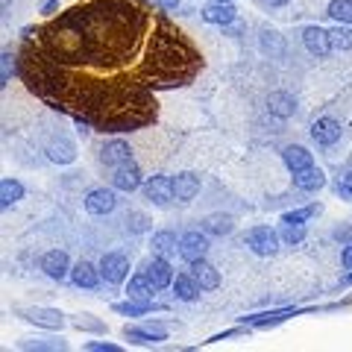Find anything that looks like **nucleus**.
Instances as JSON below:
<instances>
[{
    "mask_svg": "<svg viewBox=\"0 0 352 352\" xmlns=\"http://www.w3.org/2000/svg\"><path fill=\"white\" fill-rule=\"evenodd\" d=\"M100 162L109 164L112 170L120 168V164H129V162H132V147L126 144V141H120V138L109 141V144L100 150Z\"/></svg>",
    "mask_w": 352,
    "mask_h": 352,
    "instance_id": "nucleus-7",
    "label": "nucleus"
},
{
    "mask_svg": "<svg viewBox=\"0 0 352 352\" xmlns=\"http://www.w3.org/2000/svg\"><path fill=\"white\" fill-rule=\"evenodd\" d=\"M132 220H135V223H132V229H135V232H141V229H144V223H147V217L144 214H129Z\"/></svg>",
    "mask_w": 352,
    "mask_h": 352,
    "instance_id": "nucleus-37",
    "label": "nucleus"
},
{
    "mask_svg": "<svg viewBox=\"0 0 352 352\" xmlns=\"http://www.w3.org/2000/svg\"><path fill=\"white\" fill-rule=\"evenodd\" d=\"M191 276H194V282L200 285L203 291H214V288H220V273H217L206 258L191 261Z\"/></svg>",
    "mask_w": 352,
    "mask_h": 352,
    "instance_id": "nucleus-12",
    "label": "nucleus"
},
{
    "mask_svg": "<svg viewBox=\"0 0 352 352\" xmlns=\"http://www.w3.org/2000/svg\"><path fill=\"white\" fill-rule=\"evenodd\" d=\"M153 291H156V288L150 285L147 273H135V276L129 279V285H126V296H129V300H138V302H150Z\"/></svg>",
    "mask_w": 352,
    "mask_h": 352,
    "instance_id": "nucleus-20",
    "label": "nucleus"
},
{
    "mask_svg": "<svg viewBox=\"0 0 352 352\" xmlns=\"http://www.w3.org/2000/svg\"><path fill=\"white\" fill-rule=\"evenodd\" d=\"M147 279H150V285L156 291H162V288H168V285H173V270H170V261L164 258V256H159V258H153L150 264H147Z\"/></svg>",
    "mask_w": 352,
    "mask_h": 352,
    "instance_id": "nucleus-11",
    "label": "nucleus"
},
{
    "mask_svg": "<svg viewBox=\"0 0 352 352\" xmlns=\"http://www.w3.org/2000/svg\"><path fill=\"white\" fill-rule=\"evenodd\" d=\"M264 3H267V6H285L288 0H264Z\"/></svg>",
    "mask_w": 352,
    "mask_h": 352,
    "instance_id": "nucleus-39",
    "label": "nucleus"
},
{
    "mask_svg": "<svg viewBox=\"0 0 352 352\" xmlns=\"http://www.w3.org/2000/svg\"><path fill=\"white\" fill-rule=\"evenodd\" d=\"M235 15H238V9L232 3H223V0H217V3L203 9V21H206V24H217V27H229L235 21Z\"/></svg>",
    "mask_w": 352,
    "mask_h": 352,
    "instance_id": "nucleus-13",
    "label": "nucleus"
},
{
    "mask_svg": "<svg viewBox=\"0 0 352 352\" xmlns=\"http://www.w3.org/2000/svg\"><path fill=\"white\" fill-rule=\"evenodd\" d=\"M85 349H91V352H118L115 344H85Z\"/></svg>",
    "mask_w": 352,
    "mask_h": 352,
    "instance_id": "nucleus-35",
    "label": "nucleus"
},
{
    "mask_svg": "<svg viewBox=\"0 0 352 352\" xmlns=\"http://www.w3.org/2000/svg\"><path fill=\"white\" fill-rule=\"evenodd\" d=\"M311 214H317V206H308V208H296V212L282 214V223H305Z\"/></svg>",
    "mask_w": 352,
    "mask_h": 352,
    "instance_id": "nucleus-31",
    "label": "nucleus"
},
{
    "mask_svg": "<svg viewBox=\"0 0 352 352\" xmlns=\"http://www.w3.org/2000/svg\"><path fill=\"white\" fill-rule=\"evenodd\" d=\"M24 314H27V320L41 323V326H47V329H59L62 326V314L53 311V308H32V311H24Z\"/></svg>",
    "mask_w": 352,
    "mask_h": 352,
    "instance_id": "nucleus-25",
    "label": "nucleus"
},
{
    "mask_svg": "<svg viewBox=\"0 0 352 352\" xmlns=\"http://www.w3.org/2000/svg\"><path fill=\"white\" fill-rule=\"evenodd\" d=\"M200 285L194 282L191 273H179V276L173 279V294H176V300H182V302H194L197 296H200Z\"/></svg>",
    "mask_w": 352,
    "mask_h": 352,
    "instance_id": "nucleus-18",
    "label": "nucleus"
},
{
    "mask_svg": "<svg viewBox=\"0 0 352 352\" xmlns=\"http://www.w3.org/2000/svg\"><path fill=\"white\" fill-rule=\"evenodd\" d=\"M41 270L47 273L50 279L62 282V279L71 273V258H68V252H65V250H50L47 256L41 258Z\"/></svg>",
    "mask_w": 352,
    "mask_h": 352,
    "instance_id": "nucleus-6",
    "label": "nucleus"
},
{
    "mask_svg": "<svg viewBox=\"0 0 352 352\" xmlns=\"http://www.w3.org/2000/svg\"><path fill=\"white\" fill-rule=\"evenodd\" d=\"M294 185L300 191H317V188H323V185H326V176H323L320 168H314V164H311V168L294 173Z\"/></svg>",
    "mask_w": 352,
    "mask_h": 352,
    "instance_id": "nucleus-17",
    "label": "nucleus"
},
{
    "mask_svg": "<svg viewBox=\"0 0 352 352\" xmlns=\"http://www.w3.org/2000/svg\"><path fill=\"white\" fill-rule=\"evenodd\" d=\"M153 250H156L159 256H170V252L179 250V241H176L173 232H156L153 235Z\"/></svg>",
    "mask_w": 352,
    "mask_h": 352,
    "instance_id": "nucleus-26",
    "label": "nucleus"
},
{
    "mask_svg": "<svg viewBox=\"0 0 352 352\" xmlns=\"http://www.w3.org/2000/svg\"><path fill=\"white\" fill-rule=\"evenodd\" d=\"M282 159H285V164H288V170H291V173L305 170V168H311V164H314L311 153H308L305 147H300V144L285 147V150H282Z\"/></svg>",
    "mask_w": 352,
    "mask_h": 352,
    "instance_id": "nucleus-16",
    "label": "nucleus"
},
{
    "mask_svg": "<svg viewBox=\"0 0 352 352\" xmlns=\"http://www.w3.org/2000/svg\"><path fill=\"white\" fill-rule=\"evenodd\" d=\"M288 247H296V244H302V238H305V223H285L282 226V235H279Z\"/></svg>",
    "mask_w": 352,
    "mask_h": 352,
    "instance_id": "nucleus-29",
    "label": "nucleus"
},
{
    "mask_svg": "<svg viewBox=\"0 0 352 352\" xmlns=\"http://www.w3.org/2000/svg\"><path fill=\"white\" fill-rule=\"evenodd\" d=\"M329 15L340 24H352V0H332L329 3Z\"/></svg>",
    "mask_w": 352,
    "mask_h": 352,
    "instance_id": "nucleus-28",
    "label": "nucleus"
},
{
    "mask_svg": "<svg viewBox=\"0 0 352 352\" xmlns=\"http://www.w3.org/2000/svg\"><path fill=\"white\" fill-rule=\"evenodd\" d=\"M311 138L320 147H332L335 141L340 138V124H338L335 118H317L314 124H311Z\"/></svg>",
    "mask_w": 352,
    "mask_h": 352,
    "instance_id": "nucleus-8",
    "label": "nucleus"
},
{
    "mask_svg": "<svg viewBox=\"0 0 352 352\" xmlns=\"http://www.w3.org/2000/svg\"><path fill=\"white\" fill-rule=\"evenodd\" d=\"M153 308H159V305H153V302H138V300H129V302H118V305H115V311H118V314H129V317H141V314L153 311Z\"/></svg>",
    "mask_w": 352,
    "mask_h": 352,
    "instance_id": "nucleus-27",
    "label": "nucleus"
},
{
    "mask_svg": "<svg viewBox=\"0 0 352 352\" xmlns=\"http://www.w3.org/2000/svg\"><path fill=\"white\" fill-rule=\"evenodd\" d=\"M302 44H305V50L311 53V56H317V59H323V56L332 53L329 30H323V27H305L302 30Z\"/></svg>",
    "mask_w": 352,
    "mask_h": 352,
    "instance_id": "nucleus-4",
    "label": "nucleus"
},
{
    "mask_svg": "<svg viewBox=\"0 0 352 352\" xmlns=\"http://www.w3.org/2000/svg\"><path fill=\"white\" fill-rule=\"evenodd\" d=\"M338 194H340V197H352V170L344 176V182L338 185Z\"/></svg>",
    "mask_w": 352,
    "mask_h": 352,
    "instance_id": "nucleus-34",
    "label": "nucleus"
},
{
    "mask_svg": "<svg viewBox=\"0 0 352 352\" xmlns=\"http://www.w3.org/2000/svg\"><path fill=\"white\" fill-rule=\"evenodd\" d=\"M124 335L132 340V344H144V346L164 340V332H162V329H138V326H126V329H124Z\"/></svg>",
    "mask_w": 352,
    "mask_h": 352,
    "instance_id": "nucleus-22",
    "label": "nucleus"
},
{
    "mask_svg": "<svg viewBox=\"0 0 352 352\" xmlns=\"http://www.w3.org/2000/svg\"><path fill=\"white\" fill-rule=\"evenodd\" d=\"M59 9V0H44V6H41V12L44 15H53Z\"/></svg>",
    "mask_w": 352,
    "mask_h": 352,
    "instance_id": "nucleus-36",
    "label": "nucleus"
},
{
    "mask_svg": "<svg viewBox=\"0 0 352 352\" xmlns=\"http://www.w3.org/2000/svg\"><path fill=\"white\" fill-rule=\"evenodd\" d=\"M223 3H232V0H223Z\"/></svg>",
    "mask_w": 352,
    "mask_h": 352,
    "instance_id": "nucleus-41",
    "label": "nucleus"
},
{
    "mask_svg": "<svg viewBox=\"0 0 352 352\" xmlns=\"http://www.w3.org/2000/svg\"><path fill=\"white\" fill-rule=\"evenodd\" d=\"M21 197H24V185H21L18 179H3V182H0V206H3V208L15 206Z\"/></svg>",
    "mask_w": 352,
    "mask_h": 352,
    "instance_id": "nucleus-24",
    "label": "nucleus"
},
{
    "mask_svg": "<svg viewBox=\"0 0 352 352\" xmlns=\"http://www.w3.org/2000/svg\"><path fill=\"white\" fill-rule=\"evenodd\" d=\"M329 41H332V50H349L352 47V30H346V27L329 30Z\"/></svg>",
    "mask_w": 352,
    "mask_h": 352,
    "instance_id": "nucleus-30",
    "label": "nucleus"
},
{
    "mask_svg": "<svg viewBox=\"0 0 352 352\" xmlns=\"http://www.w3.org/2000/svg\"><path fill=\"white\" fill-rule=\"evenodd\" d=\"M112 185L118 191H135V188H141V170L132 162L120 164V168H115V173H112Z\"/></svg>",
    "mask_w": 352,
    "mask_h": 352,
    "instance_id": "nucleus-15",
    "label": "nucleus"
},
{
    "mask_svg": "<svg viewBox=\"0 0 352 352\" xmlns=\"http://www.w3.org/2000/svg\"><path fill=\"white\" fill-rule=\"evenodd\" d=\"M71 279L76 288H88V291H94L97 285H100V267H94V264H88V261H80L76 267H71Z\"/></svg>",
    "mask_w": 352,
    "mask_h": 352,
    "instance_id": "nucleus-14",
    "label": "nucleus"
},
{
    "mask_svg": "<svg viewBox=\"0 0 352 352\" xmlns=\"http://www.w3.org/2000/svg\"><path fill=\"white\" fill-rule=\"evenodd\" d=\"M340 258H344V264H346V267H352V244L344 250V256H340Z\"/></svg>",
    "mask_w": 352,
    "mask_h": 352,
    "instance_id": "nucleus-38",
    "label": "nucleus"
},
{
    "mask_svg": "<svg viewBox=\"0 0 352 352\" xmlns=\"http://www.w3.org/2000/svg\"><path fill=\"white\" fill-rule=\"evenodd\" d=\"M267 109H270V115H276V118H291L296 112V100L288 91H273L267 97Z\"/></svg>",
    "mask_w": 352,
    "mask_h": 352,
    "instance_id": "nucleus-19",
    "label": "nucleus"
},
{
    "mask_svg": "<svg viewBox=\"0 0 352 352\" xmlns=\"http://www.w3.org/2000/svg\"><path fill=\"white\" fill-rule=\"evenodd\" d=\"M100 276L109 285H120L129 276V258L124 256V252H106V256L100 258Z\"/></svg>",
    "mask_w": 352,
    "mask_h": 352,
    "instance_id": "nucleus-2",
    "label": "nucleus"
},
{
    "mask_svg": "<svg viewBox=\"0 0 352 352\" xmlns=\"http://www.w3.org/2000/svg\"><path fill=\"white\" fill-rule=\"evenodd\" d=\"M47 159L56 162V164H71L76 159V147L71 144V141L56 138V141H50L47 144Z\"/></svg>",
    "mask_w": 352,
    "mask_h": 352,
    "instance_id": "nucleus-21",
    "label": "nucleus"
},
{
    "mask_svg": "<svg viewBox=\"0 0 352 352\" xmlns=\"http://www.w3.org/2000/svg\"><path fill=\"white\" fill-rule=\"evenodd\" d=\"M0 59H3V62H0V65H3V71H0V85H6L9 76L15 74V56L9 50H3V56H0Z\"/></svg>",
    "mask_w": 352,
    "mask_h": 352,
    "instance_id": "nucleus-32",
    "label": "nucleus"
},
{
    "mask_svg": "<svg viewBox=\"0 0 352 352\" xmlns=\"http://www.w3.org/2000/svg\"><path fill=\"white\" fill-rule=\"evenodd\" d=\"M115 203H118L115 191L94 188V191H88V197H85V212L88 214H109L115 208Z\"/></svg>",
    "mask_w": 352,
    "mask_h": 352,
    "instance_id": "nucleus-9",
    "label": "nucleus"
},
{
    "mask_svg": "<svg viewBox=\"0 0 352 352\" xmlns=\"http://www.w3.org/2000/svg\"><path fill=\"white\" fill-rule=\"evenodd\" d=\"M344 282H346V285H352V273H349V276H346V279H344Z\"/></svg>",
    "mask_w": 352,
    "mask_h": 352,
    "instance_id": "nucleus-40",
    "label": "nucleus"
},
{
    "mask_svg": "<svg viewBox=\"0 0 352 352\" xmlns=\"http://www.w3.org/2000/svg\"><path fill=\"white\" fill-rule=\"evenodd\" d=\"M208 252V238L206 232H197V229H191V232H185L179 238V256L185 261H197V258H206Z\"/></svg>",
    "mask_w": 352,
    "mask_h": 352,
    "instance_id": "nucleus-5",
    "label": "nucleus"
},
{
    "mask_svg": "<svg viewBox=\"0 0 352 352\" xmlns=\"http://www.w3.org/2000/svg\"><path fill=\"white\" fill-rule=\"evenodd\" d=\"M197 194H200V176H194L188 170L173 176V197L179 203H191Z\"/></svg>",
    "mask_w": 352,
    "mask_h": 352,
    "instance_id": "nucleus-10",
    "label": "nucleus"
},
{
    "mask_svg": "<svg viewBox=\"0 0 352 352\" xmlns=\"http://www.w3.org/2000/svg\"><path fill=\"white\" fill-rule=\"evenodd\" d=\"M279 235L273 232L270 226H256L247 232V247L256 252V256H273V252L279 250Z\"/></svg>",
    "mask_w": 352,
    "mask_h": 352,
    "instance_id": "nucleus-1",
    "label": "nucleus"
},
{
    "mask_svg": "<svg viewBox=\"0 0 352 352\" xmlns=\"http://www.w3.org/2000/svg\"><path fill=\"white\" fill-rule=\"evenodd\" d=\"M261 36H264V38H261V44H264V50H270V44H273V50H276V53L282 50V44H279V32H273V30H264V32H261Z\"/></svg>",
    "mask_w": 352,
    "mask_h": 352,
    "instance_id": "nucleus-33",
    "label": "nucleus"
},
{
    "mask_svg": "<svg viewBox=\"0 0 352 352\" xmlns=\"http://www.w3.org/2000/svg\"><path fill=\"white\" fill-rule=\"evenodd\" d=\"M203 229L208 235H229L235 229V220L229 217V214H208L203 220Z\"/></svg>",
    "mask_w": 352,
    "mask_h": 352,
    "instance_id": "nucleus-23",
    "label": "nucleus"
},
{
    "mask_svg": "<svg viewBox=\"0 0 352 352\" xmlns=\"http://www.w3.org/2000/svg\"><path fill=\"white\" fill-rule=\"evenodd\" d=\"M144 197L150 203H156V206H170V200H176L173 197V179L170 176H150L147 185H144Z\"/></svg>",
    "mask_w": 352,
    "mask_h": 352,
    "instance_id": "nucleus-3",
    "label": "nucleus"
}]
</instances>
